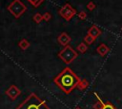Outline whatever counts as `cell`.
<instances>
[{"label":"cell","instance_id":"17","mask_svg":"<svg viewBox=\"0 0 122 109\" xmlns=\"http://www.w3.org/2000/svg\"><path fill=\"white\" fill-rule=\"evenodd\" d=\"M102 109H115V107L111 102H106V103H104Z\"/></svg>","mask_w":122,"mask_h":109},{"label":"cell","instance_id":"7","mask_svg":"<svg viewBox=\"0 0 122 109\" xmlns=\"http://www.w3.org/2000/svg\"><path fill=\"white\" fill-rule=\"evenodd\" d=\"M58 42H59L62 45L66 46V45H68V44L71 42V37H70L66 32H62V33L58 36Z\"/></svg>","mask_w":122,"mask_h":109},{"label":"cell","instance_id":"8","mask_svg":"<svg viewBox=\"0 0 122 109\" xmlns=\"http://www.w3.org/2000/svg\"><path fill=\"white\" fill-rule=\"evenodd\" d=\"M88 34H90L91 36H92V37L95 39L96 37H98V36L101 34V30H100L96 26H92V27L89 29Z\"/></svg>","mask_w":122,"mask_h":109},{"label":"cell","instance_id":"5","mask_svg":"<svg viewBox=\"0 0 122 109\" xmlns=\"http://www.w3.org/2000/svg\"><path fill=\"white\" fill-rule=\"evenodd\" d=\"M59 14H60L66 21H70V20L76 14V10H75L70 4H65V5L59 9Z\"/></svg>","mask_w":122,"mask_h":109},{"label":"cell","instance_id":"21","mask_svg":"<svg viewBox=\"0 0 122 109\" xmlns=\"http://www.w3.org/2000/svg\"><path fill=\"white\" fill-rule=\"evenodd\" d=\"M75 109H81V108H79V107H77V108H75Z\"/></svg>","mask_w":122,"mask_h":109},{"label":"cell","instance_id":"4","mask_svg":"<svg viewBox=\"0 0 122 109\" xmlns=\"http://www.w3.org/2000/svg\"><path fill=\"white\" fill-rule=\"evenodd\" d=\"M59 58L66 64H71L76 57L77 53L76 51L71 46V45H66L58 54Z\"/></svg>","mask_w":122,"mask_h":109},{"label":"cell","instance_id":"15","mask_svg":"<svg viewBox=\"0 0 122 109\" xmlns=\"http://www.w3.org/2000/svg\"><path fill=\"white\" fill-rule=\"evenodd\" d=\"M84 41H85V43H86V44H88V45H91V44H92V43H93V41H94V38H93L92 36H91L90 34H88V35H86V36H85V38H84Z\"/></svg>","mask_w":122,"mask_h":109},{"label":"cell","instance_id":"9","mask_svg":"<svg viewBox=\"0 0 122 109\" xmlns=\"http://www.w3.org/2000/svg\"><path fill=\"white\" fill-rule=\"evenodd\" d=\"M96 51L98 52V54H99V55L104 56V55H106V54L109 52V47H108L105 44H101V45L97 47Z\"/></svg>","mask_w":122,"mask_h":109},{"label":"cell","instance_id":"13","mask_svg":"<svg viewBox=\"0 0 122 109\" xmlns=\"http://www.w3.org/2000/svg\"><path fill=\"white\" fill-rule=\"evenodd\" d=\"M88 49V45H86V43H80L78 45H77V50L81 53H84L86 52Z\"/></svg>","mask_w":122,"mask_h":109},{"label":"cell","instance_id":"16","mask_svg":"<svg viewBox=\"0 0 122 109\" xmlns=\"http://www.w3.org/2000/svg\"><path fill=\"white\" fill-rule=\"evenodd\" d=\"M27 1H28L30 5H32L33 7L36 8V7H38L42 2H44L45 0H27Z\"/></svg>","mask_w":122,"mask_h":109},{"label":"cell","instance_id":"12","mask_svg":"<svg viewBox=\"0 0 122 109\" xmlns=\"http://www.w3.org/2000/svg\"><path fill=\"white\" fill-rule=\"evenodd\" d=\"M18 45H19V47H20L21 49L25 50V49H27V48L30 46V43H29V42H28L26 39H22V40L19 42Z\"/></svg>","mask_w":122,"mask_h":109},{"label":"cell","instance_id":"19","mask_svg":"<svg viewBox=\"0 0 122 109\" xmlns=\"http://www.w3.org/2000/svg\"><path fill=\"white\" fill-rule=\"evenodd\" d=\"M51 18V14L50 12H45V13L43 14V20H45V21H50Z\"/></svg>","mask_w":122,"mask_h":109},{"label":"cell","instance_id":"18","mask_svg":"<svg viewBox=\"0 0 122 109\" xmlns=\"http://www.w3.org/2000/svg\"><path fill=\"white\" fill-rule=\"evenodd\" d=\"M87 9H88L89 10H93V9H95V4H94L93 2H89V3L87 4Z\"/></svg>","mask_w":122,"mask_h":109},{"label":"cell","instance_id":"3","mask_svg":"<svg viewBox=\"0 0 122 109\" xmlns=\"http://www.w3.org/2000/svg\"><path fill=\"white\" fill-rule=\"evenodd\" d=\"M27 9V7L23 4L21 0H13L9 6H8V10L15 17L19 18Z\"/></svg>","mask_w":122,"mask_h":109},{"label":"cell","instance_id":"22","mask_svg":"<svg viewBox=\"0 0 122 109\" xmlns=\"http://www.w3.org/2000/svg\"><path fill=\"white\" fill-rule=\"evenodd\" d=\"M121 30H122V28H121Z\"/></svg>","mask_w":122,"mask_h":109},{"label":"cell","instance_id":"6","mask_svg":"<svg viewBox=\"0 0 122 109\" xmlns=\"http://www.w3.org/2000/svg\"><path fill=\"white\" fill-rule=\"evenodd\" d=\"M20 93H21L20 89H18L15 85H11V86H10V87L6 90V94H7L8 97H9L10 99H11V100H15V99L20 95Z\"/></svg>","mask_w":122,"mask_h":109},{"label":"cell","instance_id":"2","mask_svg":"<svg viewBox=\"0 0 122 109\" xmlns=\"http://www.w3.org/2000/svg\"><path fill=\"white\" fill-rule=\"evenodd\" d=\"M16 109H50L46 102L39 99L34 93L30 94Z\"/></svg>","mask_w":122,"mask_h":109},{"label":"cell","instance_id":"20","mask_svg":"<svg viewBox=\"0 0 122 109\" xmlns=\"http://www.w3.org/2000/svg\"><path fill=\"white\" fill-rule=\"evenodd\" d=\"M78 17H79V19H81V20H85V19L87 18V13H86L85 11H80V12L78 13Z\"/></svg>","mask_w":122,"mask_h":109},{"label":"cell","instance_id":"1","mask_svg":"<svg viewBox=\"0 0 122 109\" xmlns=\"http://www.w3.org/2000/svg\"><path fill=\"white\" fill-rule=\"evenodd\" d=\"M79 78L70 67H65L63 71L54 79V83L65 93H70L77 86Z\"/></svg>","mask_w":122,"mask_h":109},{"label":"cell","instance_id":"11","mask_svg":"<svg viewBox=\"0 0 122 109\" xmlns=\"http://www.w3.org/2000/svg\"><path fill=\"white\" fill-rule=\"evenodd\" d=\"M94 96L97 98L98 101L93 105V109H102V108H103V105H104V103H105V102H103V101L101 100V99L99 98V96H98L96 93H94Z\"/></svg>","mask_w":122,"mask_h":109},{"label":"cell","instance_id":"10","mask_svg":"<svg viewBox=\"0 0 122 109\" xmlns=\"http://www.w3.org/2000/svg\"><path fill=\"white\" fill-rule=\"evenodd\" d=\"M88 85H89V82H88L87 80L83 79V80H79V82H78L76 87H77L78 89H80V90H84V89H86V88L88 87Z\"/></svg>","mask_w":122,"mask_h":109},{"label":"cell","instance_id":"14","mask_svg":"<svg viewBox=\"0 0 122 109\" xmlns=\"http://www.w3.org/2000/svg\"><path fill=\"white\" fill-rule=\"evenodd\" d=\"M32 19H33V21H34V22H36V23H40V22L43 20V15L37 12V13H35V14L33 15Z\"/></svg>","mask_w":122,"mask_h":109}]
</instances>
